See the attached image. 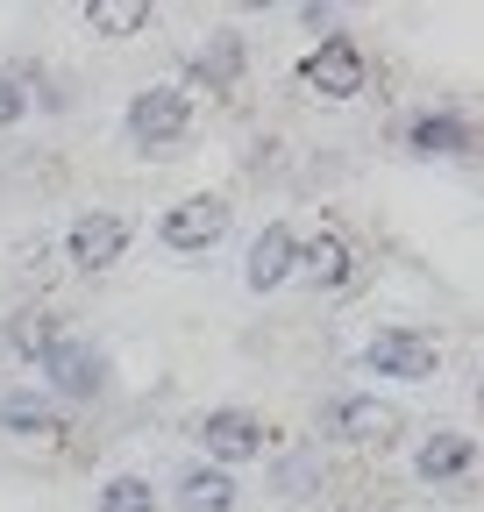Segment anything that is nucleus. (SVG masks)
<instances>
[{
    "label": "nucleus",
    "mask_w": 484,
    "mask_h": 512,
    "mask_svg": "<svg viewBox=\"0 0 484 512\" xmlns=\"http://www.w3.org/2000/svg\"><path fill=\"white\" fill-rule=\"evenodd\" d=\"M221 235H228V200L221 192H193V200H171L157 214V242L171 256H207Z\"/></svg>",
    "instance_id": "423d86ee"
},
{
    "label": "nucleus",
    "mask_w": 484,
    "mask_h": 512,
    "mask_svg": "<svg viewBox=\"0 0 484 512\" xmlns=\"http://www.w3.org/2000/svg\"><path fill=\"white\" fill-rule=\"evenodd\" d=\"M314 484H321L314 456H285V463H278V491H285V498H299V491H314Z\"/></svg>",
    "instance_id": "aec40b11"
},
{
    "label": "nucleus",
    "mask_w": 484,
    "mask_h": 512,
    "mask_svg": "<svg viewBox=\"0 0 484 512\" xmlns=\"http://www.w3.org/2000/svg\"><path fill=\"white\" fill-rule=\"evenodd\" d=\"M65 335H72V313L65 306H22V313H8V349L22 363H43V349H57Z\"/></svg>",
    "instance_id": "dca6fc26"
},
{
    "label": "nucleus",
    "mask_w": 484,
    "mask_h": 512,
    "mask_svg": "<svg viewBox=\"0 0 484 512\" xmlns=\"http://www.w3.org/2000/svg\"><path fill=\"white\" fill-rule=\"evenodd\" d=\"M43 392L57 399V406H93L100 392H107V356L72 328L65 342H57V349H43Z\"/></svg>",
    "instance_id": "f03ea898"
},
{
    "label": "nucleus",
    "mask_w": 484,
    "mask_h": 512,
    "mask_svg": "<svg viewBox=\"0 0 484 512\" xmlns=\"http://www.w3.org/2000/svg\"><path fill=\"white\" fill-rule=\"evenodd\" d=\"M22 114H29V79L15 64H0V128H15Z\"/></svg>",
    "instance_id": "6ab92c4d"
},
{
    "label": "nucleus",
    "mask_w": 484,
    "mask_h": 512,
    "mask_svg": "<svg viewBox=\"0 0 484 512\" xmlns=\"http://www.w3.org/2000/svg\"><path fill=\"white\" fill-rule=\"evenodd\" d=\"M299 86H314L321 100H356L371 86V64H363V50L335 29V36H321L307 57H299Z\"/></svg>",
    "instance_id": "6e6552de"
},
{
    "label": "nucleus",
    "mask_w": 484,
    "mask_h": 512,
    "mask_svg": "<svg viewBox=\"0 0 484 512\" xmlns=\"http://www.w3.org/2000/svg\"><path fill=\"white\" fill-rule=\"evenodd\" d=\"M413 470H420V484H470V470H477V441L456 434V427H435L428 441L413 448Z\"/></svg>",
    "instance_id": "ddd939ff"
},
{
    "label": "nucleus",
    "mask_w": 484,
    "mask_h": 512,
    "mask_svg": "<svg viewBox=\"0 0 484 512\" xmlns=\"http://www.w3.org/2000/svg\"><path fill=\"white\" fill-rule=\"evenodd\" d=\"M314 427H321V441H342V448H385L392 427H399V413L378 392H335Z\"/></svg>",
    "instance_id": "39448f33"
},
{
    "label": "nucleus",
    "mask_w": 484,
    "mask_h": 512,
    "mask_svg": "<svg viewBox=\"0 0 484 512\" xmlns=\"http://www.w3.org/2000/svg\"><path fill=\"white\" fill-rule=\"evenodd\" d=\"M363 271H371V256H363L342 228H314V235H299V264H292V278H307L314 292H349V285H363Z\"/></svg>",
    "instance_id": "7ed1b4c3"
},
{
    "label": "nucleus",
    "mask_w": 484,
    "mask_h": 512,
    "mask_svg": "<svg viewBox=\"0 0 484 512\" xmlns=\"http://www.w3.org/2000/svg\"><path fill=\"white\" fill-rule=\"evenodd\" d=\"M79 15H86V29H93V36H136V29H150V22H157L143 0H86Z\"/></svg>",
    "instance_id": "f3484780"
},
{
    "label": "nucleus",
    "mask_w": 484,
    "mask_h": 512,
    "mask_svg": "<svg viewBox=\"0 0 484 512\" xmlns=\"http://www.w3.org/2000/svg\"><path fill=\"white\" fill-rule=\"evenodd\" d=\"M121 128H129V143L143 157H164L193 136V93L186 86H143L129 100V114H121Z\"/></svg>",
    "instance_id": "f257e3e1"
},
{
    "label": "nucleus",
    "mask_w": 484,
    "mask_h": 512,
    "mask_svg": "<svg viewBox=\"0 0 484 512\" xmlns=\"http://www.w3.org/2000/svg\"><path fill=\"white\" fill-rule=\"evenodd\" d=\"M235 498H242L235 470H214V463H186L178 484H171V505L178 512H235Z\"/></svg>",
    "instance_id": "2eb2a0df"
},
{
    "label": "nucleus",
    "mask_w": 484,
    "mask_h": 512,
    "mask_svg": "<svg viewBox=\"0 0 484 512\" xmlns=\"http://www.w3.org/2000/svg\"><path fill=\"white\" fill-rule=\"evenodd\" d=\"M93 512H157V491H150V477H107Z\"/></svg>",
    "instance_id": "a211bd4d"
},
{
    "label": "nucleus",
    "mask_w": 484,
    "mask_h": 512,
    "mask_svg": "<svg viewBox=\"0 0 484 512\" xmlns=\"http://www.w3.org/2000/svg\"><path fill=\"white\" fill-rule=\"evenodd\" d=\"M65 406H57L43 384H15V392H0V434L8 441H65Z\"/></svg>",
    "instance_id": "9d476101"
},
{
    "label": "nucleus",
    "mask_w": 484,
    "mask_h": 512,
    "mask_svg": "<svg viewBox=\"0 0 484 512\" xmlns=\"http://www.w3.org/2000/svg\"><path fill=\"white\" fill-rule=\"evenodd\" d=\"M292 264H299V235L285 221H264L257 242H250V256H242V285H250V292H278L292 278Z\"/></svg>",
    "instance_id": "9b49d317"
},
{
    "label": "nucleus",
    "mask_w": 484,
    "mask_h": 512,
    "mask_svg": "<svg viewBox=\"0 0 484 512\" xmlns=\"http://www.w3.org/2000/svg\"><path fill=\"white\" fill-rule=\"evenodd\" d=\"M121 249H129V221L107 214V207H93V214H79V221L65 228V264L86 271V278L114 271V264H121Z\"/></svg>",
    "instance_id": "1a4fd4ad"
},
{
    "label": "nucleus",
    "mask_w": 484,
    "mask_h": 512,
    "mask_svg": "<svg viewBox=\"0 0 484 512\" xmlns=\"http://www.w3.org/2000/svg\"><path fill=\"white\" fill-rule=\"evenodd\" d=\"M193 434H200V448H207V463H214V470L257 463L264 448H271V427H264L250 406H214V413L193 420Z\"/></svg>",
    "instance_id": "20e7f679"
},
{
    "label": "nucleus",
    "mask_w": 484,
    "mask_h": 512,
    "mask_svg": "<svg viewBox=\"0 0 484 512\" xmlns=\"http://www.w3.org/2000/svg\"><path fill=\"white\" fill-rule=\"evenodd\" d=\"M363 370L399 377V384H420V377L442 370V342L428 328H378L371 342H363Z\"/></svg>",
    "instance_id": "0eeeda50"
},
{
    "label": "nucleus",
    "mask_w": 484,
    "mask_h": 512,
    "mask_svg": "<svg viewBox=\"0 0 484 512\" xmlns=\"http://www.w3.org/2000/svg\"><path fill=\"white\" fill-rule=\"evenodd\" d=\"M406 150L413 157H470V121L456 107H420L406 121Z\"/></svg>",
    "instance_id": "4468645a"
},
{
    "label": "nucleus",
    "mask_w": 484,
    "mask_h": 512,
    "mask_svg": "<svg viewBox=\"0 0 484 512\" xmlns=\"http://www.w3.org/2000/svg\"><path fill=\"white\" fill-rule=\"evenodd\" d=\"M242 64H250L242 36H235V29H214V36L193 50V64H186V86H200V93H235V86H242Z\"/></svg>",
    "instance_id": "f8f14e48"
}]
</instances>
